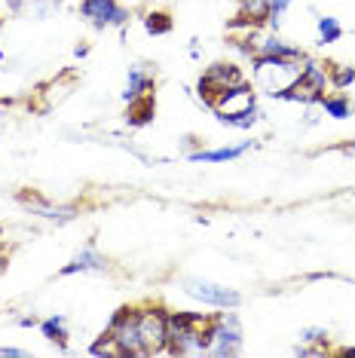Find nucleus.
Masks as SVG:
<instances>
[{"label": "nucleus", "instance_id": "12", "mask_svg": "<svg viewBox=\"0 0 355 358\" xmlns=\"http://www.w3.org/2000/svg\"><path fill=\"white\" fill-rule=\"evenodd\" d=\"M252 148V141L248 144H236V148H217V150H199L193 153V162H227V159H239L242 153Z\"/></svg>", "mask_w": 355, "mask_h": 358}, {"label": "nucleus", "instance_id": "5", "mask_svg": "<svg viewBox=\"0 0 355 358\" xmlns=\"http://www.w3.org/2000/svg\"><path fill=\"white\" fill-rule=\"evenodd\" d=\"M181 285H184V291H187L190 297L203 300V303H208V306L233 309V306L242 303V297L236 294V291L224 288V285H215V282H208V279H193V275H187V279H181Z\"/></svg>", "mask_w": 355, "mask_h": 358}, {"label": "nucleus", "instance_id": "9", "mask_svg": "<svg viewBox=\"0 0 355 358\" xmlns=\"http://www.w3.org/2000/svg\"><path fill=\"white\" fill-rule=\"evenodd\" d=\"M104 270H108V260H104L99 251L89 245V248L80 251V255L71 260L68 266H64L61 275H71V273H104Z\"/></svg>", "mask_w": 355, "mask_h": 358}, {"label": "nucleus", "instance_id": "13", "mask_svg": "<svg viewBox=\"0 0 355 358\" xmlns=\"http://www.w3.org/2000/svg\"><path fill=\"white\" fill-rule=\"evenodd\" d=\"M239 3H242V19L252 22L254 28L261 25V22L270 19V6H273V0H239Z\"/></svg>", "mask_w": 355, "mask_h": 358}, {"label": "nucleus", "instance_id": "18", "mask_svg": "<svg viewBox=\"0 0 355 358\" xmlns=\"http://www.w3.org/2000/svg\"><path fill=\"white\" fill-rule=\"evenodd\" d=\"M89 352L92 355H117V358H123V349H119V343L114 340V334H104L101 340H95L92 346H89Z\"/></svg>", "mask_w": 355, "mask_h": 358}, {"label": "nucleus", "instance_id": "2", "mask_svg": "<svg viewBox=\"0 0 355 358\" xmlns=\"http://www.w3.org/2000/svg\"><path fill=\"white\" fill-rule=\"evenodd\" d=\"M242 349V331L236 315H221V319L208 322V355H236Z\"/></svg>", "mask_w": 355, "mask_h": 358}, {"label": "nucleus", "instance_id": "23", "mask_svg": "<svg viewBox=\"0 0 355 358\" xmlns=\"http://www.w3.org/2000/svg\"><path fill=\"white\" fill-rule=\"evenodd\" d=\"M288 3H291V0H273V6H270V22H273V25H276L279 15L288 10Z\"/></svg>", "mask_w": 355, "mask_h": 358}, {"label": "nucleus", "instance_id": "19", "mask_svg": "<svg viewBox=\"0 0 355 358\" xmlns=\"http://www.w3.org/2000/svg\"><path fill=\"white\" fill-rule=\"evenodd\" d=\"M144 25H147L150 34H168V31H172V19H168L166 13H150L147 19H144Z\"/></svg>", "mask_w": 355, "mask_h": 358}, {"label": "nucleus", "instance_id": "25", "mask_svg": "<svg viewBox=\"0 0 355 358\" xmlns=\"http://www.w3.org/2000/svg\"><path fill=\"white\" fill-rule=\"evenodd\" d=\"M19 324H22V328H31V324H37V319H34V315H25V319H19Z\"/></svg>", "mask_w": 355, "mask_h": 358}, {"label": "nucleus", "instance_id": "7", "mask_svg": "<svg viewBox=\"0 0 355 358\" xmlns=\"http://www.w3.org/2000/svg\"><path fill=\"white\" fill-rule=\"evenodd\" d=\"M212 108L217 113V120H221V117H236V113H248V110L257 108V104H254V89L245 86V83L230 86V89H224V92L212 101Z\"/></svg>", "mask_w": 355, "mask_h": 358}, {"label": "nucleus", "instance_id": "16", "mask_svg": "<svg viewBox=\"0 0 355 358\" xmlns=\"http://www.w3.org/2000/svg\"><path fill=\"white\" fill-rule=\"evenodd\" d=\"M319 104L325 108L328 117H334V120H346V117L352 113V104H349V99H343V95H334V99H321Z\"/></svg>", "mask_w": 355, "mask_h": 358}, {"label": "nucleus", "instance_id": "21", "mask_svg": "<svg viewBox=\"0 0 355 358\" xmlns=\"http://www.w3.org/2000/svg\"><path fill=\"white\" fill-rule=\"evenodd\" d=\"M224 126H236V129H252L257 123V108L248 113H236V117H221Z\"/></svg>", "mask_w": 355, "mask_h": 358}, {"label": "nucleus", "instance_id": "20", "mask_svg": "<svg viewBox=\"0 0 355 358\" xmlns=\"http://www.w3.org/2000/svg\"><path fill=\"white\" fill-rule=\"evenodd\" d=\"M328 77H331V83L334 86H349L352 80H355V68H346V64H337V68H331L328 71Z\"/></svg>", "mask_w": 355, "mask_h": 358}, {"label": "nucleus", "instance_id": "24", "mask_svg": "<svg viewBox=\"0 0 355 358\" xmlns=\"http://www.w3.org/2000/svg\"><path fill=\"white\" fill-rule=\"evenodd\" d=\"M0 355H13V358H22L25 352H22V349H13V346H0Z\"/></svg>", "mask_w": 355, "mask_h": 358}, {"label": "nucleus", "instance_id": "15", "mask_svg": "<svg viewBox=\"0 0 355 358\" xmlns=\"http://www.w3.org/2000/svg\"><path fill=\"white\" fill-rule=\"evenodd\" d=\"M129 104H132V108H129V117H132L135 126L150 123V117H153V99H150V95H141V99H135Z\"/></svg>", "mask_w": 355, "mask_h": 358}, {"label": "nucleus", "instance_id": "6", "mask_svg": "<svg viewBox=\"0 0 355 358\" xmlns=\"http://www.w3.org/2000/svg\"><path fill=\"white\" fill-rule=\"evenodd\" d=\"M239 83H245V80H242V71L236 68V64L217 62V64H212V68L205 71V77L199 80V95H203V101L212 108V101L224 92V89L239 86Z\"/></svg>", "mask_w": 355, "mask_h": 358}, {"label": "nucleus", "instance_id": "10", "mask_svg": "<svg viewBox=\"0 0 355 358\" xmlns=\"http://www.w3.org/2000/svg\"><path fill=\"white\" fill-rule=\"evenodd\" d=\"M22 206L31 208L34 215H43V217H59V221H68V217H74L77 215V208H71V206H52V202H46V199H37V196H22Z\"/></svg>", "mask_w": 355, "mask_h": 358}, {"label": "nucleus", "instance_id": "3", "mask_svg": "<svg viewBox=\"0 0 355 358\" xmlns=\"http://www.w3.org/2000/svg\"><path fill=\"white\" fill-rule=\"evenodd\" d=\"M138 337L147 355L166 352L168 346V313L163 309H147L138 315Z\"/></svg>", "mask_w": 355, "mask_h": 358}, {"label": "nucleus", "instance_id": "26", "mask_svg": "<svg viewBox=\"0 0 355 358\" xmlns=\"http://www.w3.org/2000/svg\"><path fill=\"white\" fill-rule=\"evenodd\" d=\"M343 355H355V346H352V349H349V346H346V349H343Z\"/></svg>", "mask_w": 355, "mask_h": 358}, {"label": "nucleus", "instance_id": "4", "mask_svg": "<svg viewBox=\"0 0 355 358\" xmlns=\"http://www.w3.org/2000/svg\"><path fill=\"white\" fill-rule=\"evenodd\" d=\"M110 334H114V340L119 343V349H123V358L129 355H147L144 352V346H141V337H138V315L132 313L129 306L123 309H117V315H114V322H110Z\"/></svg>", "mask_w": 355, "mask_h": 358}, {"label": "nucleus", "instance_id": "1", "mask_svg": "<svg viewBox=\"0 0 355 358\" xmlns=\"http://www.w3.org/2000/svg\"><path fill=\"white\" fill-rule=\"evenodd\" d=\"M252 68H254L257 86L263 92H270L273 99H282L300 80V71H303L297 59H282V55H254Z\"/></svg>", "mask_w": 355, "mask_h": 358}, {"label": "nucleus", "instance_id": "14", "mask_svg": "<svg viewBox=\"0 0 355 358\" xmlns=\"http://www.w3.org/2000/svg\"><path fill=\"white\" fill-rule=\"evenodd\" d=\"M40 331L50 343H59V349L68 346V331H64V315H52V319L40 322Z\"/></svg>", "mask_w": 355, "mask_h": 358}, {"label": "nucleus", "instance_id": "22", "mask_svg": "<svg viewBox=\"0 0 355 358\" xmlns=\"http://www.w3.org/2000/svg\"><path fill=\"white\" fill-rule=\"evenodd\" d=\"M300 340H306V343H328V331L325 328H303Z\"/></svg>", "mask_w": 355, "mask_h": 358}, {"label": "nucleus", "instance_id": "11", "mask_svg": "<svg viewBox=\"0 0 355 358\" xmlns=\"http://www.w3.org/2000/svg\"><path fill=\"white\" fill-rule=\"evenodd\" d=\"M150 86H153V77L147 74V71H144V68H132V71H129V80H126V89H123V99L126 101L141 99V95L150 92Z\"/></svg>", "mask_w": 355, "mask_h": 358}, {"label": "nucleus", "instance_id": "8", "mask_svg": "<svg viewBox=\"0 0 355 358\" xmlns=\"http://www.w3.org/2000/svg\"><path fill=\"white\" fill-rule=\"evenodd\" d=\"M83 15L92 25H123V22L129 19V13L123 10V6L117 3V0H83Z\"/></svg>", "mask_w": 355, "mask_h": 358}, {"label": "nucleus", "instance_id": "17", "mask_svg": "<svg viewBox=\"0 0 355 358\" xmlns=\"http://www.w3.org/2000/svg\"><path fill=\"white\" fill-rule=\"evenodd\" d=\"M340 37H343L340 22L331 19V15H321V19H319V40H321V43H337Z\"/></svg>", "mask_w": 355, "mask_h": 358}]
</instances>
